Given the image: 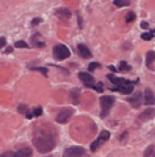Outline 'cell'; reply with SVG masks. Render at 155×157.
Listing matches in <instances>:
<instances>
[{
	"label": "cell",
	"instance_id": "4dcf8cb0",
	"mask_svg": "<svg viewBox=\"0 0 155 157\" xmlns=\"http://www.w3.org/2000/svg\"><path fill=\"white\" fill-rule=\"evenodd\" d=\"M39 23H42V19H39V17H35V19H33L32 20V25H38Z\"/></svg>",
	"mask_w": 155,
	"mask_h": 157
},
{
	"label": "cell",
	"instance_id": "9a60e30c",
	"mask_svg": "<svg viewBox=\"0 0 155 157\" xmlns=\"http://www.w3.org/2000/svg\"><path fill=\"white\" fill-rule=\"evenodd\" d=\"M79 79H80L82 82H84V84L93 83V75H91L88 73H79Z\"/></svg>",
	"mask_w": 155,
	"mask_h": 157
},
{
	"label": "cell",
	"instance_id": "9c48e42d",
	"mask_svg": "<svg viewBox=\"0 0 155 157\" xmlns=\"http://www.w3.org/2000/svg\"><path fill=\"white\" fill-rule=\"evenodd\" d=\"M145 99H143V103L146 106H154L155 104V95L153 94V91L147 88V90H145Z\"/></svg>",
	"mask_w": 155,
	"mask_h": 157
},
{
	"label": "cell",
	"instance_id": "4316f807",
	"mask_svg": "<svg viewBox=\"0 0 155 157\" xmlns=\"http://www.w3.org/2000/svg\"><path fill=\"white\" fill-rule=\"evenodd\" d=\"M78 94H79V91H78V90L71 91V96H72V99H74V103H78V102H79V99H78Z\"/></svg>",
	"mask_w": 155,
	"mask_h": 157
},
{
	"label": "cell",
	"instance_id": "e0dca14e",
	"mask_svg": "<svg viewBox=\"0 0 155 157\" xmlns=\"http://www.w3.org/2000/svg\"><path fill=\"white\" fill-rule=\"evenodd\" d=\"M155 61V52L150 50L147 54H146V65H147L150 67V65H151V62Z\"/></svg>",
	"mask_w": 155,
	"mask_h": 157
},
{
	"label": "cell",
	"instance_id": "e575fe53",
	"mask_svg": "<svg viewBox=\"0 0 155 157\" xmlns=\"http://www.w3.org/2000/svg\"><path fill=\"white\" fill-rule=\"evenodd\" d=\"M12 50H13V48H8V49L5 50V54H8V53H12Z\"/></svg>",
	"mask_w": 155,
	"mask_h": 157
},
{
	"label": "cell",
	"instance_id": "74e56055",
	"mask_svg": "<svg viewBox=\"0 0 155 157\" xmlns=\"http://www.w3.org/2000/svg\"><path fill=\"white\" fill-rule=\"evenodd\" d=\"M150 157H155V152H154V153H153L151 156H150Z\"/></svg>",
	"mask_w": 155,
	"mask_h": 157
},
{
	"label": "cell",
	"instance_id": "484cf974",
	"mask_svg": "<svg viewBox=\"0 0 155 157\" xmlns=\"http://www.w3.org/2000/svg\"><path fill=\"white\" fill-rule=\"evenodd\" d=\"M153 37H154V36L151 34V32H150V33H142V36H141V38H142V40H146V41L151 40Z\"/></svg>",
	"mask_w": 155,
	"mask_h": 157
},
{
	"label": "cell",
	"instance_id": "8992f818",
	"mask_svg": "<svg viewBox=\"0 0 155 157\" xmlns=\"http://www.w3.org/2000/svg\"><path fill=\"white\" fill-rule=\"evenodd\" d=\"M84 155V148L83 147H70L65 151L63 157H82Z\"/></svg>",
	"mask_w": 155,
	"mask_h": 157
},
{
	"label": "cell",
	"instance_id": "4fadbf2b",
	"mask_svg": "<svg viewBox=\"0 0 155 157\" xmlns=\"http://www.w3.org/2000/svg\"><path fill=\"white\" fill-rule=\"evenodd\" d=\"M32 44H33L35 48H43L45 46V41L42 40V37L39 36V33H35L33 37H32Z\"/></svg>",
	"mask_w": 155,
	"mask_h": 157
},
{
	"label": "cell",
	"instance_id": "cb8c5ba5",
	"mask_svg": "<svg viewBox=\"0 0 155 157\" xmlns=\"http://www.w3.org/2000/svg\"><path fill=\"white\" fill-rule=\"evenodd\" d=\"M97 67H100V63H99V62H91L89 66H88V70L89 71H93L95 69H97Z\"/></svg>",
	"mask_w": 155,
	"mask_h": 157
},
{
	"label": "cell",
	"instance_id": "52a82bcc",
	"mask_svg": "<svg viewBox=\"0 0 155 157\" xmlns=\"http://www.w3.org/2000/svg\"><path fill=\"white\" fill-rule=\"evenodd\" d=\"M112 90H116V91H120V92H122V94H132L133 92V90H134V83L133 82H126V83H124V84H118V86H112L110 87Z\"/></svg>",
	"mask_w": 155,
	"mask_h": 157
},
{
	"label": "cell",
	"instance_id": "7a4b0ae2",
	"mask_svg": "<svg viewBox=\"0 0 155 157\" xmlns=\"http://www.w3.org/2000/svg\"><path fill=\"white\" fill-rule=\"evenodd\" d=\"M114 103V96H109V95H105V96H101L100 99V104H101V118H105L108 115V112L110 110V107L113 106Z\"/></svg>",
	"mask_w": 155,
	"mask_h": 157
},
{
	"label": "cell",
	"instance_id": "836d02e7",
	"mask_svg": "<svg viewBox=\"0 0 155 157\" xmlns=\"http://www.w3.org/2000/svg\"><path fill=\"white\" fill-rule=\"evenodd\" d=\"M78 19H79V28H82L83 27V20H82L80 16H78Z\"/></svg>",
	"mask_w": 155,
	"mask_h": 157
},
{
	"label": "cell",
	"instance_id": "6da1fadb",
	"mask_svg": "<svg viewBox=\"0 0 155 157\" xmlns=\"http://www.w3.org/2000/svg\"><path fill=\"white\" fill-rule=\"evenodd\" d=\"M33 144L38 149V152H41V153H47V152H50L55 147L54 139L51 137L50 135H43V134L34 136Z\"/></svg>",
	"mask_w": 155,
	"mask_h": 157
},
{
	"label": "cell",
	"instance_id": "ffe728a7",
	"mask_svg": "<svg viewBox=\"0 0 155 157\" xmlns=\"http://www.w3.org/2000/svg\"><path fill=\"white\" fill-rule=\"evenodd\" d=\"M134 20H136V13H134V12H128V15H126V17H125V21L132 23Z\"/></svg>",
	"mask_w": 155,
	"mask_h": 157
},
{
	"label": "cell",
	"instance_id": "5bb4252c",
	"mask_svg": "<svg viewBox=\"0 0 155 157\" xmlns=\"http://www.w3.org/2000/svg\"><path fill=\"white\" fill-rule=\"evenodd\" d=\"M108 79H109L112 83H114V86H118V84H124V83H126V82H129L128 79L117 78L116 75H113V74H108Z\"/></svg>",
	"mask_w": 155,
	"mask_h": 157
},
{
	"label": "cell",
	"instance_id": "7c38bea8",
	"mask_svg": "<svg viewBox=\"0 0 155 157\" xmlns=\"http://www.w3.org/2000/svg\"><path fill=\"white\" fill-rule=\"evenodd\" d=\"M78 50H79V54H80L83 58H89L91 55H92V54H91V50L84 45V44H79V45H78Z\"/></svg>",
	"mask_w": 155,
	"mask_h": 157
},
{
	"label": "cell",
	"instance_id": "1f68e13d",
	"mask_svg": "<svg viewBox=\"0 0 155 157\" xmlns=\"http://www.w3.org/2000/svg\"><path fill=\"white\" fill-rule=\"evenodd\" d=\"M5 42H7V40H5V37H0V49L5 45Z\"/></svg>",
	"mask_w": 155,
	"mask_h": 157
},
{
	"label": "cell",
	"instance_id": "8fae6325",
	"mask_svg": "<svg viewBox=\"0 0 155 157\" xmlns=\"http://www.w3.org/2000/svg\"><path fill=\"white\" fill-rule=\"evenodd\" d=\"M55 15H57L59 19L69 20L71 17V11L67 9V8H58V9H55Z\"/></svg>",
	"mask_w": 155,
	"mask_h": 157
},
{
	"label": "cell",
	"instance_id": "2e32d148",
	"mask_svg": "<svg viewBox=\"0 0 155 157\" xmlns=\"http://www.w3.org/2000/svg\"><path fill=\"white\" fill-rule=\"evenodd\" d=\"M16 156L17 157H30L32 156V149H29V148L19 149V152H16Z\"/></svg>",
	"mask_w": 155,
	"mask_h": 157
},
{
	"label": "cell",
	"instance_id": "d6a6232c",
	"mask_svg": "<svg viewBox=\"0 0 155 157\" xmlns=\"http://www.w3.org/2000/svg\"><path fill=\"white\" fill-rule=\"evenodd\" d=\"M141 28H142V29H147V28H149V23L142 21V23H141Z\"/></svg>",
	"mask_w": 155,
	"mask_h": 157
},
{
	"label": "cell",
	"instance_id": "30bf717a",
	"mask_svg": "<svg viewBox=\"0 0 155 157\" xmlns=\"http://www.w3.org/2000/svg\"><path fill=\"white\" fill-rule=\"evenodd\" d=\"M154 116H155V108H146V110L140 115V119L142 122H146V120L153 119Z\"/></svg>",
	"mask_w": 155,
	"mask_h": 157
},
{
	"label": "cell",
	"instance_id": "7402d4cb",
	"mask_svg": "<svg viewBox=\"0 0 155 157\" xmlns=\"http://www.w3.org/2000/svg\"><path fill=\"white\" fill-rule=\"evenodd\" d=\"M17 111L21 112V114H26V112H29V107L25 106V104H20L17 107Z\"/></svg>",
	"mask_w": 155,
	"mask_h": 157
},
{
	"label": "cell",
	"instance_id": "ba28073f",
	"mask_svg": "<svg viewBox=\"0 0 155 157\" xmlns=\"http://www.w3.org/2000/svg\"><path fill=\"white\" fill-rule=\"evenodd\" d=\"M141 100H142V92H140V91H137L136 94H134V96H129L128 98V102L136 108L141 106Z\"/></svg>",
	"mask_w": 155,
	"mask_h": 157
},
{
	"label": "cell",
	"instance_id": "d4e9b609",
	"mask_svg": "<svg viewBox=\"0 0 155 157\" xmlns=\"http://www.w3.org/2000/svg\"><path fill=\"white\" fill-rule=\"evenodd\" d=\"M32 70L39 71V73H42L43 75H47V69L46 67H32Z\"/></svg>",
	"mask_w": 155,
	"mask_h": 157
},
{
	"label": "cell",
	"instance_id": "d590c367",
	"mask_svg": "<svg viewBox=\"0 0 155 157\" xmlns=\"http://www.w3.org/2000/svg\"><path fill=\"white\" fill-rule=\"evenodd\" d=\"M109 69H110V70H112V71H116V67H113L112 65H109Z\"/></svg>",
	"mask_w": 155,
	"mask_h": 157
},
{
	"label": "cell",
	"instance_id": "44dd1931",
	"mask_svg": "<svg viewBox=\"0 0 155 157\" xmlns=\"http://www.w3.org/2000/svg\"><path fill=\"white\" fill-rule=\"evenodd\" d=\"M16 48H24V49H26V48H29V44H26L25 41H22V40H20V41H17L15 44Z\"/></svg>",
	"mask_w": 155,
	"mask_h": 157
},
{
	"label": "cell",
	"instance_id": "ac0fdd59",
	"mask_svg": "<svg viewBox=\"0 0 155 157\" xmlns=\"http://www.w3.org/2000/svg\"><path fill=\"white\" fill-rule=\"evenodd\" d=\"M113 4L116 7H128L130 4V2H129V0H114Z\"/></svg>",
	"mask_w": 155,
	"mask_h": 157
},
{
	"label": "cell",
	"instance_id": "3957f363",
	"mask_svg": "<svg viewBox=\"0 0 155 157\" xmlns=\"http://www.w3.org/2000/svg\"><path fill=\"white\" fill-rule=\"evenodd\" d=\"M53 54H54V58L58 59V61H63V59L69 58L70 57V50L69 48L65 46V45H57L54 46L53 49Z\"/></svg>",
	"mask_w": 155,
	"mask_h": 157
},
{
	"label": "cell",
	"instance_id": "603a6c76",
	"mask_svg": "<svg viewBox=\"0 0 155 157\" xmlns=\"http://www.w3.org/2000/svg\"><path fill=\"white\" fill-rule=\"evenodd\" d=\"M93 88H95V90H96L97 92H103V91H104V84H103L101 82L97 83V84H93Z\"/></svg>",
	"mask_w": 155,
	"mask_h": 157
},
{
	"label": "cell",
	"instance_id": "d6986e66",
	"mask_svg": "<svg viewBox=\"0 0 155 157\" xmlns=\"http://www.w3.org/2000/svg\"><path fill=\"white\" fill-rule=\"evenodd\" d=\"M130 65H128V62H125V61H121L120 62V71H130Z\"/></svg>",
	"mask_w": 155,
	"mask_h": 157
},
{
	"label": "cell",
	"instance_id": "277c9868",
	"mask_svg": "<svg viewBox=\"0 0 155 157\" xmlns=\"http://www.w3.org/2000/svg\"><path fill=\"white\" fill-rule=\"evenodd\" d=\"M74 111L72 108H63V110H61V112L57 115V122L61 123V124H65L69 122V119L72 116Z\"/></svg>",
	"mask_w": 155,
	"mask_h": 157
},
{
	"label": "cell",
	"instance_id": "5b68a950",
	"mask_svg": "<svg viewBox=\"0 0 155 157\" xmlns=\"http://www.w3.org/2000/svg\"><path fill=\"white\" fill-rule=\"evenodd\" d=\"M109 137H110V134H109V132H108V131H103L101 134H100V136H99V139H97V140H95V141L91 144V151L95 152L99 147L103 143H105Z\"/></svg>",
	"mask_w": 155,
	"mask_h": 157
},
{
	"label": "cell",
	"instance_id": "f1b7e54d",
	"mask_svg": "<svg viewBox=\"0 0 155 157\" xmlns=\"http://www.w3.org/2000/svg\"><path fill=\"white\" fill-rule=\"evenodd\" d=\"M153 151H154V147L151 145V147H149L147 149H146V152H145V157H150L153 155Z\"/></svg>",
	"mask_w": 155,
	"mask_h": 157
},
{
	"label": "cell",
	"instance_id": "f546056e",
	"mask_svg": "<svg viewBox=\"0 0 155 157\" xmlns=\"http://www.w3.org/2000/svg\"><path fill=\"white\" fill-rule=\"evenodd\" d=\"M42 114V108L41 107H35L34 111H33V116H39Z\"/></svg>",
	"mask_w": 155,
	"mask_h": 157
},
{
	"label": "cell",
	"instance_id": "83f0119b",
	"mask_svg": "<svg viewBox=\"0 0 155 157\" xmlns=\"http://www.w3.org/2000/svg\"><path fill=\"white\" fill-rule=\"evenodd\" d=\"M0 157H17V156H16V152H11L9 151V152H4Z\"/></svg>",
	"mask_w": 155,
	"mask_h": 157
},
{
	"label": "cell",
	"instance_id": "8d00e7d4",
	"mask_svg": "<svg viewBox=\"0 0 155 157\" xmlns=\"http://www.w3.org/2000/svg\"><path fill=\"white\" fill-rule=\"evenodd\" d=\"M151 34H153V36H155V29H154V30L151 32Z\"/></svg>",
	"mask_w": 155,
	"mask_h": 157
}]
</instances>
